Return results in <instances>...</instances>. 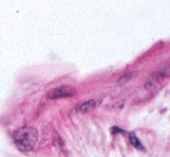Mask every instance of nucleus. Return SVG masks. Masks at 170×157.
I'll use <instances>...</instances> for the list:
<instances>
[{
	"mask_svg": "<svg viewBox=\"0 0 170 157\" xmlns=\"http://www.w3.org/2000/svg\"><path fill=\"white\" fill-rule=\"evenodd\" d=\"M37 130L33 127H22L13 133L14 143L22 151L32 150L37 142Z\"/></svg>",
	"mask_w": 170,
	"mask_h": 157,
	"instance_id": "nucleus-1",
	"label": "nucleus"
},
{
	"mask_svg": "<svg viewBox=\"0 0 170 157\" xmlns=\"http://www.w3.org/2000/svg\"><path fill=\"white\" fill-rule=\"evenodd\" d=\"M168 77H169V69L167 67L162 68V69L153 72L148 77V79H147L146 84H145V87L147 90H153L155 87H158Z\"/></svg>",
	"mask_w": 170,
	"mask_h": 157,
	"instance_id": "nucleus-2",
	"label": "nucleus"
},
{
	"mask_svg": "<svg viewBox=\"0 0 170 157\" xmlns=\"http://www.w3.org/2000/svg\"><path fill=\"white\" fill-rule=\"evenodd\" d=\"M77 93V90L72 86H60V87H56L51 91L48 92V98L49 99H61V98H69L72 97Z\"/></svg>",
	"mask_w": 170,
	"mask_h": 157,
	"instance_id": "nucleus-3",
	"label": "nucleus"
},
{
	"mask_svg": "<svg viewBox=\"0 0 170 157\" xmlns=\"http://www.w3.org/2000/svg\"><path fill=\"white\" fill-rule=\"evenodd\" d=\"M98 104H99V101L91 99V100H88V101H85V103L80 104V105L77 107V111H78V112H82V113H88V112L93 111V109L98 106Z\"/></svg>",
	"mask_w": 170,
	"mask_h": 157,
	"instance_id": "nucleus-4",
	"label": "nucleus"
},
{
	"mask_svg": "<svg viewBox=\"0 0 170 157\" xmlns=\"http://www.w3.org/2000/svg\"><path fill=\"white\" fill-rule=\"evenodd\" d=\"M128 136H129V141H131V143L133 144V147H135L136 149H140V150H142V149H143V145L141 144V142L139 141V139L136 137V135H135V134L131 133Z\"/></svg>",
	"mask_w": 170,
	"mask_h": 157,
	"instance_id": "nucleus-5",
	"label": "nucleus"
},
{
	"mask_svg": "<svg viewBox=\"0 0 170 157\" xmlns=\"http://www.w3.org/2000/svg\"><path fill=\"white\" fill-rule=\"evenodd\" d=\"M135 73L136 72H129V73H127L126 76H124V77H121L119 80H118V84H122V83H126L127 80H129L131 78H133L134 76H135Z\"/></svg>",
	"mask_w": 170,
	"mask_h": 157,
	"instance_id": "nucleus-6",
	"label": "nucleus"
},
{
	"mask_svg": "<svg viewBox=\"0 0 170 157\" xmlns=\"http://www.w3.org/2000/svg\"><path fill=\"white\" fill-rule=\"evenodd\" d=\"M118 132H121L120 129H118V127H113V128H112V133H113V134H114V133H118Z\"/></svg>",
	"mask_w": 170,
	"mask_h": 157,
	"instance_id": "nucleus-7",
	"label": "nucleus"
}]
</instances>
